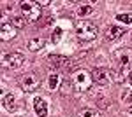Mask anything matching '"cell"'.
Instances as JSON below:
<instances>
[{
	"label": "cell",
	"instance_id": "cell-1",
	"mask_svg": "<svg viewBox=\"0 0 132 117\" xmlns=\"http://www.w3.org/2000/svg\"><path fill=\"white\" fill-rule=\"evenodd\" d=\"M93 84L92 73H88L86 70H74L72 72V86L76 91H88Z\"/></svg>",
	"mask_w": 132,
	"mask_h": 117
},
{
	"label": "cell",
	"instance_id": "cell-2",
	"mask_svg": "<svg viewBox=\"0 0 132 117\" xmlns=\"http://www.w3.org/2000/svg\"><path fill=\"white\" fill-rule=\"evenodd\" d=\"M20 9H21V16L25 18L27 21H37L41 18V5L37 2H30V0H25L20 4Z\"/></svg>",
	"mask_w": 132,
	"mask_h": 117
},
{
	"label": "cell",
	"instance_id": "cell-3",
	"mask_svg": "<svg viewBox=\"0 0 132 117\" xmlns=\"http://www.w3.org/2000/svg\"><path fill=\"white\" fill-rule=\"evenodd\" d=\"M76 33H78V37L81 40H93L97 37V33H99V28L90 21H81L78 25V28H76Z\"/></svg>",
	"mask_w": 132,
	"mask_h": 117
},
{
	"label": "cell",
	"instance_id": "cell-4",
	"mask_svg": "<svg viewBox=\"0 0 132 117\" xmlns=\"http://www.w3.org/2000/svg\"><path fill=\"white\" fill-rule=\"evenodd\" d=\"M92 79H93V82L95 84H99V86H108L109 84V80H111V72L108 68H95L92 72Z\"/></svg>",
	"mask_w": 132,
	"mask_h": 117
},
{
	"label": "cell",
	"instance_id": "cell-5",
	"mask_svg": "<svg viewBox=\"0 0 132 117\" xmlns=\"http://www.w3.org/2000/svg\"><path fill=\"white\" fill-rule=\"evenodd\" d=\"M37 88H39V79H37V75H34V73H25V75L21 77V89H23L25 93H32V91H35Z\"/></svg>",
	"mask_w": 132,
	"mask_h": 117
},
{
	"label": "cell",
	"instance_id": "cell-6",
	"mask_svg": "<svg viewBox=\"0 0 132 117\" xmlns=\"http://www.w3.org/2000/svg\"><path fill=\"white\" fill-rule=\"evenodd\" d=\"M4 61H5V65L11 67V68H21L23 63H25V56L20 54V52H9V54L4 56Z\"/></svg>",
	"mask_w": 132,
	"mask_h": 117
},
{
	"label": "cell",
	"instance_id": "cell-7",
	"mask_svg": "<svg viewBox=\"0 0 132 117\" xmlns=\"http://www.w3.org/2000/svg\"><path fill=\"white\" fill-rule=\"evenodd\" d=\"M48 61H50V63H51V65H53L56 70H60V68H69V67L72 65V59L65 58V56H58V54H50Z\"/></svg>",
	"mask_w": 132,
	"mask_h": 117
},
{
	"label": "cell",
	"instance_id": "cell-8",
	"mask_svg": "<svg viewBox=\"0 0 132 117\" xmlns=\"http://www.w3.org/2000/svg\"><path fill=\"white\" fill-rule=\"evenodd\" d=\"M16 37V28L11 25V23H2V28H0V39L9 42Z\"/></svg>",
	"mask_w": 132,
	"mask_h": 117
},
{
	"label": "cell",
	"instance_id": "cell-9",
	"mask_svg": "<svg viewBox=\"0 0 132 117\" xmlns=\"http://www.w3.org/2000/svg\"><path fill=\"white\" fill-rule=\"evenodd\" d=\"M125 33V28L123 26H118V25H111L109 28L106 30V39L108 40H118Z\"/></svg>",
	"mask_w": 132,
	"mask_h": 117
},
{
	"label": "cell",
	"instance_id": "cell-10",
	"mask_svg": "<svg viewBox=\"0 0 132 117\" xmlns=\"http://www.w3.org/2000/svg\"><path fill=\"white\" fill-rule=\"evenodd\" d=\"M34 110L39 117H46L48 115V103L44 101V98H35L34 100Z\"/></svg>",
	"mask_w": 132,
	"mask_h": 117
},
{
	"label": "cell",
	"instance_id": "cell-11",
	"mask_svg": "<svg viewBox=\"0 0 132 117\" xmlns=\"http://www.w3.org/2000/svg\"><path fill=\"white\" fill-rule=\"evenodd\" d=\"M4 107H5V110H9V112H12L14 108H16V96L12 94V93H7V94H4Z\"/></svg>",
	"mask_w": 132,
	"mask_h": 117
},
{
	"label": "cell",
	"instance_id": "cell-12",
	"mask_svg": "<svg viewBox=\"0 0 132 117\" xmlns=\"http://www.w3.org/2000/svg\"><path fill=\"white\" fill-rule=\"evenodd\" d=\"M11 25H12L14 28H23V26L27 25V19H25L23 16H20V14H16V16L11 18Z\"/></svg>",
	"mask_w": 132,
	"mask_h": 117
},
{
	"label": "cell",
	"instance_id": "cell-13",
	"mask_svg": "<svg viewBox=\"0 0 132 117\" xmlns=\"http://www.w3.org/2000/svg\"><path fill=\"white\" fill-rule=\"evenodd\" d=\"M58 82H60V75L58 73H51L50 77H48V88L53 91V89L58 88Z\"/></svg>",
	"mask_w": 132,
	"mask_h": 117
},
{
	"label": "cell",
	"instance_id": "cell-14",
	"mask_svg": "<svg viewBox=\"0 0 132 117\" xmlns=\"http://www.w3.org/2000/svg\"><path fill=\"white\" fill-rule=\"evenodd\" d=\"M79 117H101V112L97 108H83L79 112Z\"/></svg>",
	"mask_w": 132,
	"mask_h": 117
},
{
	"label": "cell",
	"instance_id": "cell-15",
	"mask_svg": "<svg viewBox=\"0 0 132 117\" xmlns=\"http://www.w3.org/2000/svg\"><path fill=\"white\" fill-rule=\"evenodd\" d=\"M44 47V40L42 39H32L30 42H28V49L30 51H39V49Z\"/></svg>",
	"mask_w": 132,
	"mask_h": 117
},
{
	"label": "cell",
	"instance_id": "cell-16",
	"mask_svg": "<svg viewBox=\"0 0 132 117\" xmlns=\"http://www.w3.org/2000/svg\"><path fill=\"white\" fill-rule=\"evenodd\" d=\"M93 14V7L92 5H81L79 9H78V16L79 18H86V16H90Z\"/></svg>",
	"mask_w": 132,
	"mask_h": 117
},
{
	"label": "cell",
	"instance_id": "cell-17",
	"mask_svg": "<svg viewBox=\"0 0 132 117\" xmlns=\"http://www.w3.org/2000/svg\"><path fill=\"white\" fill-rule=\"evenodd\" d=\"M122 101L123 103H132V88H125L122 91Z\"/></svg>",
	"mask_w": 132,
	"mask_h": 117
},
{
	"label": "cell",
	"instance_id": "cell-18",
	"mask_svg": "<svg viewBox=\"0 0 132 117\" xmlns=\"http://www.w3.org/2000/svg\"><path fill=\"white\" fill-rule=\"evenodd\" d=\"M116 19L123 25H130L132 23V14H116Z\"/></svg>",
	"mask_w": 132,
	"mask_h": 117
},
{
	"label": "cell",
	"instance_id": "cell-19",
	"mask_svg": "<svg viewBox=\"0 0 132 117\" xmlns=\"http://www.w3.org/2000/svg\"><path fill=\"white\" fill-rule=\"evenodd\" d=\"M62 33H63L62 28H55V30H53V33H51V42H53V44H58V42H60Z\"/></svg>",
	"mask_w": 132,
	"mask_h": 117
},
{
	"label": "cell",
	"instance_id": "cell-20",
	"mask_svg": "<svg viewBox=\"0 0 132 117\" xmlns=\"http://www.w3.org/2000/svg\"><path fill=\"white\" fill-rule=\"evenodd\" d=\"M37 4H39V5H50V0H39Z\"/></svg>",
	"mask_w": 132,
	"mask_h": 117
},
{
	"label": "cell",
	"instance_id": "cell-21",
	"mask_svg": "<svg viewBox=\"0 0 132 117\" xmlns=\"http://www.w3.org/2000/svg\"><path fill=\"white\" fill-rule=\"evenodd\" d=\"M129 80H130V84H132V72H130V75H129Z\"/></svg>",
	"mask_w": 132,
	"mask_h": 117
},
{
	"label": "cell",
	"instance_id": "cell-22",
	"mask_svg": "<svg viewBox=\"0 0 132 117\" xmlns=\"http://www.w3.org/2000/svg\"><path fill=\"white\" fill-rule=\"evenodd\" d=\"M129 112H130V114H132V107H130V110H129Z\"/></svg>",
	"mask_w": 132,
	"mask_h": 117
}]
</instances>
